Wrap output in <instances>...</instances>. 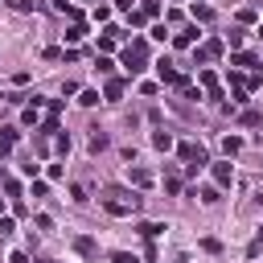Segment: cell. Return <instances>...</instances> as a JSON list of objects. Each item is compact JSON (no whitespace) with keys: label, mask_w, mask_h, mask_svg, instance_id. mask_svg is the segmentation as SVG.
<instances>
[{"label":"cell","mask_w":263,"mask_h":263,"mask_svg":"<svg viewBox=\"0 0 263 263\" xmlns=\"http://www.w3.org/2000/svg\"><path fill=\"white\" fill-rule=\"evenodd\" d=\"M103 210L115 214V218H132V214L140 210V197H136V193H123V189H111V193L103 197Z\"/></svg>","instance_id":"obj_1"},{"label":"cell","mask_w":263,"mask_h":263,"mask_svg":"<svg viewBox=\"0 0 263 263\" xmlns=\"http://www.w3.org/2000/svg\"><path fill=\"white\" fill-rule=\"evenodd\" d=\"M144 62H148V41H144V37H136V41L123 49V66H127V74H140V70H144Z\"/></svg>","instance_id":"obj_2"},{"label":"cell","mask_w":263,"mask_h":263,"mask_svg":"<svg viewBox=\"0 0 263 263\" xmlns=\"http://www.w3.org/2000/svg\"><path fill=\"white\" fill-rule=\"evenodd\" d=\"M222 49H226V41L210 37V41H201V45L193 49V58H197V66H205V62H218V58H222Z\"/></svg>","instance_id":"obj_3"},{"label":"cell","mask_w":263,"mask_h":263,"mask_svg":"<svg viewBox=\"0 0 263 263\" xmlns=\"http://www.w3.org/2000/svg\"><path fill=\"white\" fill-rule=\"evenodd\" d=\"M177 152H181V160H189L193 168H205V164H210V156H205V148H201V144H193V140H185V144H177Z\"/></svg>","instance_id":"obj_4"},{"label":"cell","mask_w":263,"mask_h":263,"mask_svg":"<svg viewBox=\"0 0 263 263\" xmlns=\"http://www.w3.org/2000/svg\"><path fill=\"white\" fill-rule=\"evenodd\" d=\"M156 74H160V82H168V86H181V90L189 86V82H185V74H177L168 62H156Z\"/></svg>","instance_id":"obj_5"},{"label":"cell","mask_w":263,"mask_h":263,"mask_svg":"<svg viewBox=\"0 0 263 263\" xmlns=\"http://www.w3.org/2000/svg\"><path fill=\"white\" fill-rule=\"evenodd\" d=\"M197 82H201V86H205V90H210L214 99H222V86H218V74H214L210 66H205V70H197Z\"/></svg>","instance_id":"obj_6"},{"label":"cell","mask_w":263,"mask_h":263,"mask_svg":"<svg viewBox=\"0 0 263 263\" xmlns=\"http://www.w3.org/2000/svg\"><path fill=\"white\" fill-rule=\"evenodd\" d=\"M230 181H234V164H230V160H222V164H214V185H218V189H226Z\"/></svg>","instance_id":"obj_7"},{"label":"cell","mask_w":263,"mask_h":263,"mask_svg":"<svg viewBox=\"0 0 263 263\" xmlns=\"http://www.w3.org/2000/svg\"><path fill=\"white\" fill-rule=\"evenodd\" d=\"M197 37H201V33H197V25H189V29H181V33H173V45H177V49H189V45H193Z\"/></svg>","instance_id":"obj_8"},{"label":"cell","mask_w":263,"mask_h":263,"mask_svg":"<svg viewBox=\"0 0 263 263\" xmlns=\"http://www.w3.org/2000/svg\"><path fill=\"white\" fill-rule=\"evenodd\" d=\"M74 251H78V255H86V259H90V255H99V242H95V238H90V234H74Z\"/></svg>","instance_id":"obj_9"},{"label":"cell","mask_w":263,"mask_h":263,"mask_svg":"<svg viewBox=\"0 0 263 263\" xmlns=\"http://www.w3.org/2000/svg\"><path fill=\"white\" fill-rule=\"evenodd\" d=\"M152 148H156V152H173L177 144H173V136H168V132L160 127V132H152Z\"/></svg>","instance_id":"obj_10"},{"label":"cell","mask_w":263,"mask_h":263,"mask_svg":"<svg viewBox=\"0 0 263 263\" xmlns=\"http://www.w3.org/2000/svg\"><path fill=\"white\" fill-rule=\"evenodd\" d=\"M127 177H132V185H140V189H148V185H152V173H148L144 164H132V173H127Z\"/></svg>","instance_id":"obj_11"},{"label":"cell","mask_w":263,"mask_h":263,"mask_svg":"<svg viewBox=\"0 0 263 263\" xmlns=\"http://www.w3.org/2000/svg\"><path fill=\"white\" fill-rule=\"evenodd\" d=\"M16 136H21L16 127H0V156H8V152H12V144H16Z\"/></svg>","instance_id":"obj_12"},{"label":"cell","mask_w":263,"mask_h":263,"mask_svg":"<svg viewBox=\"0 0 263 263\" xmlns=\"http://www.w3.org/2000/svg\"><path fill=\"white\" fill-rule=\"evenodd\" d=\"M41 103H45V99H33V103L21 111V123H25V127H37V107H41Z\"/></svg>","instance_id":"obj_13"},{"label":"cell","mask_w":263,"mask_h":263,"mask_svg":"<svg viewBox=\"0 0 263 263\" xmlns=\"http://www.w3.org/2000/svg\"><path fill=\"white\" fill-rule=\"evenodd\" d=\"M230 66L247 70V66H259V62H255V53H242V49H234V53H230Z\"/></svg>","instance_id":"obj_14"},{"label":"cell","mask_w":263,"mask_h":263,"mask_svg":"<svg viewBox=\"0 0 263 263\" xmlns=\"http://www.w3.org/2000/svg\"><path fill=\"white\" fill-rule=\"evenodd\" d=\"M103 95H107V99L115 103V99L123 95V78H107V86H103Z\"/></svg>","instance_id":"obj_15"},{"label":"cell","mask_w":263,"mask_h":263,"mask_svg":"<svg viewBox=\"0 0 263 263\" xmlns=\"http://www.w3.org/2000/svg\"><path fill=\"white\" fill-rule=\"evenodd\" d=\"M82 37H86V25H82V21H78V25H70V29H66V41H70V45H78V41H82Z\"/></svg>","instance_id":"obj_16"},{"label":"cell","mask_w":263,"mask_h":263,"mask_svg":"<svg viewBox=\"0 0 263 263\" xmlns=\"http://www.w3.org/2000/svg\"><path fill=\"white\" fill-rule=\"evenodd\" d=\"M222 152H226V156H238V152H242V140H238V136H226V140H222Z\"/></svg>","instance_id":"obj_17"},{"label":"cell","mask_w":263,"mask_h":263,"mask_svg":"<svg viewBox=\"0 0 263 263\" xmlns=\"http://www.w3.org/2000/svg\"><path fill=\"white\" fill-rule=\"evenodd\" d=\"M193 21H201V25L214 21V8H210V4H193Z\"/></svg>","instance_id":"obj_18"},{"label":"cell","mask_w":263,"mask_h":263,"mask_svg":"<svg viewBox=\"0 0 263 263\" xmlns=\"http://www.w3.org/2000/svg\"><path fill=\"white\" fill-rule=\"evenodd\" d=\"M238 119H242V123H247V127H259V123H263V115H259V111H255V107H247V111H242V115H238Z\"/></svg>","instance_id":"obj_19"},{"label":"cell","mask_w":263,"mask_h":263,"mask_svg":"<svg viewBox=\"0 0 263 263\" xmlns=\"http://www.w3.org/2000/svg\"><path fill=\"white\" fill-rule=\"evenodd\" d=\"M103 148H107V136L99 127H90V152H103Z\"/></svg>","instance_id":"obj_20"},{"label":"cell","mask_w":263,"mask_h":263,"mask_svg":"<svg viewBox=\"0 0 263 263\" xmlns=\"http://www.w3.org/2000/svg\"><path fill=\"white\" fill-rule=\"evenodd\" d=\"M160 230H164V226H160V222H140V234H144V238H148V242H152V238H156V234H160Z\"/></svg>","instance_id":"obj_21"},{"label":"cell","mask_w":263,"mask_h":263,"mask_svg":"<svg viewBox=\"0 0 263 263\" xmlns=\"http://www.w3.org/2000/svg\"><path fill=\"white\" fill-rule=\"evenodd\" d=\"M242 41H247V33H242V29H230V33H226V45H230V49H238Z\"/></svg>","instance_id":"obj_22"},{"label":"cell","mask_w":263,"mask_h":263,"mask_svg":"<svg viewBox=\"0 0 263 263\" xmlns=\"http://www.w3.org/2000/svg\"><path fill=\"white\" fill-rule=\"evenodd\" d=\"M95 66H99V74H111V70H115V62H111L107 53H99V58H95Z\"/></svg>","instance_id":"obj_23"},{"label":"cell","mask_w":263,"mask_h":263,"mask_svg":"<svg viewBox=\"0 0 263 263\" xmlns=\"http://www.w3.org/2000/svg\"><path fill=\"white\" fill-rule=\"evenodd\" d=\"M78 103H82V107H95V103H99V90H78Z\"/></svg>","instance_id":"obj_24"},{"label":"cell","mask_w":263,"mask_h":263,"mask_svg":"<svg viewBox=\"0 0 263 263\" xmlns=\"http://www.w3.org/2000/svg\"><path fill=\"white\" fill-rule=\"evenodd\" d=\"M111 263H140L132 251H111Z\"/></svg>","instance_id":"obj_25"},{"label":"cell","mask_w":263,"mask_h":263,"mask_svg":"<svg viewBox=\"0 0 263 263\" xmlns=\"http://www.w3.org/2000/svg\"><path fill=\"white\" fill-rule=\"evenodd\" d=\"M140 12H144V16H156V12H160V4H156V0H144V4H140Z\"/></svg>","instance_id":"obj_26"},{"label":"cell","mask_w":263,"mask_h":263,"mask_svg":"<svg viewBox=\"0 0 263 263\" xmlns=\"http://www.w3.org/2000/svg\"><path fill=\"white\" fill-rule=\"evenodd\" d=\"M111 49H115V37L103 33V37H99V53H111Z\"/></svg>","instance_id":"obj_27"},{"label":"cell","mask_w":263,"mask_h":263,"mask_svg":"<svg viewBox=\"0 0 263 263\" xmlns=\"http://www.w3.org/2000/svg\"><path fill=\"white\" fill-rule=\"evenodd\" d=\"M4 193H8V197H21V181L8 177V181H4Z\"/></svg>","instance_id":"obj_28"},{"label":"cell","mask_w":263,"mask_h":263,"mask_svg":"<svg viewBox=\"0 0 263 263\" xmlns=\"http://www.w3.org/2000/svg\"><path fill=\"white\" fill-rule=\"evenodd\" d=\"M12 230H16V222H12L8 214H0V234H12Z\"/></svg>","instance_id":"obj_29"},{"label":"cell","mask_w":263,"mask_h":263,"mask_svg":"<svg viewBox=\"0 0 263 263\" xmlns=\"http://www.w3.org/2000/svg\"><path fill=\"white\" fill-rule=\"evenodd\" d=\"M29 193H33V197H45V193H49V185H45V181H33V189H29Z\"/></svg>","instance_id":"obj_30"},{"label":"cell","mask_w":263,"mask_h":263,"mask_svg":"<svg viewBox=\"0 0 263 263\" xmlns=\"http://www.w3.org/2000/svg\"><path fill=\"white\" fill-rule=\"evenodd\" d=\"M197 197H201V201H205V205H214V201H218V189H201V193H197Z\"/></svg>","instance_id":"obj_31"},{"label":"cell","mask_w":263,"mask_h":263,"mask_svg":"<svg viewBox=\"0 0 263 263\" xmlns=\"http://www.w3.org/2000/svg\"><path fill=\"white\" fill-rule=\"evenodd\" d=\"M201 247H205L210 255H218V251H222V242H218V238H201Z\"/></svg>","instance_id":"obj_32"},{"label":"cell","mask_w":263,"mask_h":263,"mask_svg":"<svg viewBox=\"0 0 263 263\" xmlns=\"http://www.w3.org/2000/svg\"><path fill=\"white\" fill-rule=\"evenodd\" d=\"M8 263H29V255H25V251H12V255H8Z\"/></svg>","instance_id":"obj_33"},{"label":"cell","mask_w":263,"mask_h":263,"mask_svg":"<svg viewBox=\"0 0 263 263\" xmlns=\"http://www.w3.org/2000/svg\"><path fill=\"white\" fill-rule=\"evenodd\" d=\"M259 242H263V226H259Z\"/></svg>","instance_id":"obj_34"},{"label":"cell","mask_w":263,"mask_h":263,"mask_svg":"<svg viewBox=\"0 0 263 263\" xmlns=\"http://www.w3.org/2000/svg\"><path fill=\"white\" fill-rule=\"evenodd\" d=\"M0 214H4V197H0Z\"/></svg>","instance_id":"obj_35"},{"label":"cell","mask_w":263,"mask_h":263,"mask_svg":"<svg viewBox=\"0 0 263 263\" xmlns=\"http://www.w3.org/2000/svg\"><path fill=\"white\" fill-rule=\"evenodd\" d=\"M259 37H263V25H259Z\"/></svg>","instance_id":"obj_36"},{"label":"cell","mask_w":263,"mask_h":263,"mask_svg":"<svg viewBox=\"0 0 263 263\" xmlns=\"http://www.w3.org/2000/svg\"><path fill=\"white\" fill-rule=\"evenodd\" d=\"M259 144H263V132H259Z\"/></svg>","instance_id":"obj_37"},{"label":"cell","mask_w":263,"mask_h":263,"mask_svg":"<svg viewBox=\"0 0 263 263\" xmlns=\"http://www.w3.org/2000/svg\"><path fill=\"white\" fill-rule=\"evenodd\" d=\"M0 103H4V95H0Z\"/></svg>","instance_id":"obj_38"}]
</instances>
